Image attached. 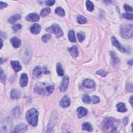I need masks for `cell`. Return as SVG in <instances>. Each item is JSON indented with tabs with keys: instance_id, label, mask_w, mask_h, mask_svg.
I'll return each mask as SVG.
<instances>
[{
	"instance_id": "1",
	"label": "cell",
	"mask_w": 133,
	"mask_h": 133,
	"mask_svg": "<svg viewBox=\"0 0 133 133\" xmlns=\"http://www.w3.org/2000/svg\"><path fill=\"white\" fill-rule=\"evenodd\" d=\"M120 122L116 118H106L102 124V130L104 132H117Z\"/></svg>"
},
{
	"instance_id": "2",
	"label": "cell",
	"mask_w": 133,
	"mask_h": 133,
	"mask_svg": "<svg viewBox=\"0 0 133 133\" xmlns=\"http://www.w3.org/2000/svg\"><path fill=\"white\" fill-rule=\"evenodd\" d=\"M54 86L46 83L40 82L35 85L34 91L36 94L43 96H49L54 90Z\"/></svg>"
},
{
	"instance_id": "3",
	"label": "cell",
	"mask_w": 133,
	"mask_h": 133,
	"mask_svg": "<svg viewBox=\"0 0 133 133\" xmlns=\"http://www.w3.org/2000/svg\"><path fill=\"white\" fill-rule=\"evenodd\" d=\"M38 111L34 108H31L26 114V118L28 122L32 126H36L38 121Z\"/></svg>"
},
{
	"instance_id": "4",
	"label": "cell",
	"mask_w": 133,
	"mask_h": 133,
	"mask_svg": "<svg viewBox=\"0 0 133 133\" xmlns=\"http://www.w3.org/2000/svg\"><path fill=\"white\" fill-rule=\"evenodd\" d=\"M132 24H125L122 25L120 28V35L124 39H131L133 37Z\"/></svg>"
},
{
	"instance_id": "5",
	"label": "cell",
	"mask_w": 133,
	"mask_h": 133,
	"mask_svg": "<svg viewBox=\"0 0 133 133\" xmlns=\"http://www.w3.org/2000/svg\"><path fill=\"white\" fill-rule=\"evenodd\" d=\"M13 127V122L11 118H4L1 122V133H10Z\"/></svg>"
},
{
	"instance_id": "6",
	"label": "cell",
	"mask_w": 133,
	"mask_h": 133,
	"mask_svg": "<svg viewBox=\"0 0 133 133\" xmlns=\"http://www.w3.org/2000/svg\"><path fill=\"white\" fill-rule=\"evenodd\" d=\"M46 30L50 33L55 34L57 38H60L63 35V31L60 27L57 24H53L51 26L47 28Z\"/></svg>"
},
{
	"instance_id": "7",
	"label": "cell",
	"mask_w": 133,
	"mask_h": 133,
	"mask_svg": "<svg viewBox=\"0 0 133 133\" xmlns=\"http://www.w3.org/2000/svg\"><path fill=\"white\" fill-rule=\"evenodd\" d=\"M69 84V77L67 75L64 76L60 85V90L61 92H65L66 91L68 88Z\"/></svg>"
},
{
	"instance_id": "8",
	"label": "cell",
	"mask_w": 133,
	"mask_h": 133,
	"mask_svg": "<svg viewBox=\"0 0 133 133\" xmlns=\"http://www.w3.org/2000/svg\"><path fill=\"white\" fill-rule=\"evenodd\" d=\"M111 41H112V45L114 46L117 47L118 49V50H119L120 52L122 53L125 52L126 51L125 48L118 42V41L117 40V39L115 37H114V36H112V37Z\"/></svg>"
},
{
	"instance_id": "9",
	"label": "cell",
	"mask_w": 133,
	"mask_h": 133,
	"mask_svg": "<svg viewBox=\"0 0 133 133\" xmlns=\"http://www.w3.org/2000/svg\"><path fill=\"white\" fill-rule=\"evenodd\" d=\"M43 71L44 72V68L43 69L40 66L36 67L33 70L32 72L33 77L34 79H38V78L42 75Z\"/></svg>"
},
{
	"instance_id": "10",
	"label": "cell",
	"mask_w": 133,
	"mask_h": 133,
	"mask_svg": "<svg viewBox=\"0 0 133 133\" xmlns=\"http://www.w3.org/2000/svg\"><path fill=\"white\" fill-rule=\"evenodd\" d=\"M28 127L24 123L19 124L17 125L13 131L14 133H25L27 131Z\"/></svg>"
},
{
	"instance_id": "11",
	"label": "cell",
	"mask_w": 133,
	"mask_h": 133,
	"mask_svg": "<svg viewBox=\"0 0 133 133\" xmlns=\"http://www.w3.org/2000/svg\"><path fill=\"white\" fill-rule=\"evenodd\" d=\"M26 19L27 21H31V22H35L38 21L40 20L39 16L36 13H31L27 16Z\"/></svg>"
},
{
	"instance_id": "12",
	"label": "cell",
	"mask_w": 133,
	"mask_h": 133,
	"mask_svg": "<svg viewBox=\"0 0 133 133\" xmlns=\"http://www.w3.org/2000/svg\"><path fill=\"white\" fill-rule=\"evenodd\" d=\"M28 75L26 73H22L20 76V85L22 87L24 88L28 84Z\"/></svg>"
},
{
	"instance_id": "13",
	"label": "cell",
	"mask_w": 133,
	"mask_h": 133,
	"mask_svg": "<svg viewBox=\"0 0 133 133\" xmlns=\"http://www.w3.org/2000/svg\"><path fill=\"white\" fill-rule=\"evenodd\" d=\"M71 101L68 96H65L62 98L60 102V105L63 108H67L70 105Z\"/></svg>"
},
{
	"instance_id": "14",
	"label": "cell",
	"mask_w": 133,
	"mask_h": 133,
	"mask_svg": "<svg viewBox=\"0 0 133 133\" xmlns=\"http://www.w3.org/2000/svg\"><path fill=\"white\" fill-rule=\"evenodd\" d=\"M77 116L79 118H82L85 116H86L88 113V109L84 107H79L77 109Z\"/></svg>"
},
{
	"instance_id": "15",
	"label": "cell",
	"mask_w": 133,
	"mask_h": 133,
	"mask_svg": "<svg viewBox=\"0 0 133 133\" xmlns=\"http://www.w3.org/2000/svg\"><path fill=\"white\" fill-rule=\"evenodd\" d=\"M21 96L20 91L18 89H13L11 93V98L13 100H16L19 98Z\"/></svg>"
},
{
	"instance_id": "16",
	"label": "cell",
	"mask_w": 133,
	"mask_h": 133,
	"mask_svg": "<svg viewBox=\"0 0 133 133\" xmlns=\"http://www.w3.org/2000/svg\"><path fill=\"white\" fill-rule=\"evenodd\" d=\"M10 42L11 44H12L13 46L16 48H19L21 44V40L19 39H18V38H16V37H13L11 38Z\"/></svg>"
},
{
	"instance_id": "17",
	"label": "cell",
	"mask_w": 133,
	"mask_h": 133,
	"mask_svg": "<svg viewBox=\"0 0 133 133\" xmlns=\"http://www.w3.org/2000/svg\"><path fill=\"white\" fill-rule=\"evenodd\" d=\"M56 117H55L54 114V116H52L51 118V119H50V120L49 121V123L48 124V125L47 127V131H46V132H52V130H53V128L54 127V126H55V124L56 121H57V119Z\"/></svg>"
},
{
	"instance_id": "18",
	"label": "cell",
	"mask_w": 133,
	"mask_h": 133,
	"mask_svg": "<svg viewBox=\"0 0 133 133\" xmlns=\"http://www.w3.org/2000/svg\"><path fill=\"white\" fill-rule=\"evenodd\" d=\"M83 86L86 88L92 89L95 86V83L92 80L85 79L83 81Z\"/></svg>"
},
{
	"instance_id": "19",
	"label": "cell",
	"mask_w": 133,
	"mask_h": 133,
	"mask_svg": "<svg viewBox=\"0 0 133 133\" xmlns=\"http://www.w3.org/2000/svg\"><path fill=\"white\" fill-rule=\"evenodd\" d=\"M41 30V27L40 25L35 24L32 26L30 28V31L32 33L34 34H39Z\"/></svg>"
},
{
	"instance_id": "20",
	"label": "cell",
	"mask_w": 133,
	"mask_h": 133,
	"mask_svg": "<svg viewBox=\"0 0 133 133\" xmlns=\"http://www.w3.org/2000/svg\"><path fill=\"white\" fill-rule=\"evenodd\" d=\"M11 65L13 67L14 70L16 72H19L21 70V66L20 62L18 61L13 60L11 61Z\"/></svg>"
},
{
	"instance_id": "21",
	"label": "cell",
	"mask_w": 133,
	"mask_h": 133,
	"mask_svg": "<svg viewBox=\"0 0 133 133\" xmlns=\"http://www.w3.org/2000/svg\"><path fill=\"white\" fill-rule=\"evenodd\" d=\"M68 50L73 57H76L79 55V52H78L77 48L75 46L70 48H68Z\"/></svg>"
},
{
	"instance_id": "22",
	"label": "cell",
	"mask_w": 133,
	"mask_h": 133,
	"mask_svg": "<svg viewBox=\"0 0 133 133\" xmlns=\"http://www.w3.org/2000/svg\"><path fill=\"white\" fill-rule=\"evenodd\" d=\"M118 111L120 112H125L127 111V108L125 103H120L117 105Z\"/></svg>"
},
{
	"instance_id": "23",
	"label": "cell",
	"mask_w": 133,
	"mask_h": 133,
	"mask_svg": "<svg viewBox=\"0 0 133 133\" xmlns=\"http://www.w3.org/2000/svg\"><path fill=\"white\" fill-rule=\"evenodd\" d=\"M21 16L20 15H15L13 16H12L10 18H9L8 21V22L10 23V24H14V23H15L16 22H17V21H18L19 20H20L21 19Z\"/></svg>"
},
{
	"instance_id": "24",
	"label": "cell",
	"mask_w": 133,
	"mask_h": 133,
	"mask_svg": "<svg viewBox=\"0 0 133 133\" xmlns=\"http://www.w3.org/2000/svg\"><path fill=\"white\" fill-rule=\"evenodd\" d=\"M82 129L84 131L91 132L93 131V127L90 123L88 122H85L82 125Z\"/></svg>"
},
{
	"instance_id": "25",
	"label": "cell",
	"mask_w": 133,
	"mask_h": 133,
	"mask_svg": "<svg viewBox=\"0 0 133 133\" xmlns=\"http://www.w3.org/2000/svg\"><path fill=\"white\" fill-rule=\"evenodd\" d=\"M56 70H57V74H58V75H59V76H63V75L64 71H63L61 64L59 62L57 64Z\"/></svg>"
},
{
	"instance_id": "26",
	"label": "cell",
	"mask_w": 133,
	"mask_h": 133,
	"mask_svg": "<svg viewBox=\"0 0 133 133\" xmlns=\"http://www.w3.org/2000/svg\"><path fill=\"white\" fill-rule=\"evenodd\" d=\"M68 38L71 42H75L76 39L75 36V33L73 30H70L68 32Z\"/></svg>"
},
{
	"instance_id": "27",
	"label": "cell",
	"mask_w": 133,
	"mask_h": 133,
	"mask_svg": "<svg viewBox=\"0 0 133 133\" xmlns=\"http://www.w3.org/2000/svg\"><path fill=\"white\" fill-rule=\"evenodd\" d=\"M12 114H13V117H14L15 118H19V117L20 116V109L19 107H16L13 110Z\"/></svg>"
},
{
	"instance_id": "28",
	"label": "cell",
	"mask_w": 133,
	"mask_h": 133,
	"mask_svg": "<svg viewBox=\"0 0 133 133\" xmlns=\"http://www.w3.org/2000/svg\"><path fill=\"white\" fill-rule=\"evenodd\" d=\"M50 12V9L49 8H44L41 11L40 15L41 17H44L45 16H47Z\"/></svg>"
},
{
	"instance_id": "29",
	"label": "cell",
	"mask_w": 133,
	"mask_h": 133,
	"mask_svg": "<svg viewBox=\"0 0 133 133\" xmlns=\"http://www.w3.org/2000/svg\"><path fill=\"white\" fill-rule=\"evenodd\" d=\"M55 13L56 14L61 17H63L65 15V12L61 7H57L55 10Z\"/></svg>"
},
{
	"instance_id": "30",
	"label": "cell",
	"mask_w": 133,
	"mask_h": 133,
	"mask_svg": "<svg viewBox=\"0 0 133 133\" xmlns=\"http://www.w3.org/2000/svg\"><path fill=\"white\" fill-rule=\"evenodd\" d=\"M86 5L88 10L89 12H92L94 10V6L93 3L90 2V1H86Z\"/></svg>"
},
{
	"instance_id": "31",
	"label": "cell",
	"mask_w": 133,
	"mask_h": 133,
	"mask_svg": "<svg viewBox=\"0 0 133 133\" xmlns=\"http://www.w3.org/2000/svg\"><path fill=\"white\" fill-rule=\"evenodd\" d=\"M111 58H112V59L113 63L114 64L117 63L119 61H120V60H119V59L117 57V55H116V54L115 52H111Z\"/></svg>"
},
{
	"instance_id": "32",
	"label": "cell",
	"mask_w": 133,
	"mask_h": 133,
	"mask_svg": "<svg viewBox=\"0 0 133 133\" xmlns=\"http://www.w3.org/2000/svg\"><path fill=\"white\" fill-rule=\"evenodd\" d=\"M77 21L80 24H84L87 22V19L84 16L80 15L77 17Z\"/></svg>"
},
{
	"instance_id": "33",
	"label": "cell",
	"mask_w": 133,
	"mask_h": 133,
	"mask_svg": "<svg viewBox=\"0 0 133 133\" xmlns=\"http://www.w3.org/2000/svg\"><path fill=\"white\" fill-rule=\"evenodd\" d=\"M77 38L78 39V40L80 42H82V41H84L85 38V35L83 32H79L77 34Z\"/></svg>"
},
{
	"instance_id": "34",
	"label": "cell",
	"mask_w": 133,
	"mask_h": 133,
	"mask_svg": "<svg viewBox=\"0 0 133 133\" xmlns=\"http://www.w3.org/2000/svg\"><path fill=\"white\" fill-rule=\"evenodd\" d=\"M123 17L124 18H125L128 20H133V15L132 13H125L123 14Z\"/></svg>"
},
{
	"instance_id": "35",
	"label": "cell",
	"mask_w": 133,
	"mask_h": 133,
	"mask_svg": "<svg viewBox=\"0 0 133 133\" xmlns=\"http://www.w3.org/2000/svg\"><path fill=\"white\" fill-rule=\"evenodd\" d=\"M82 100H83V102L85 103H89L91 102V99L88 95H84L83 96Z\"/></svg>"
},
{
	"instance_id": "36",
	"label": "cell",
	"mask_w": 133,
	"mask_h": 133,
	"mask_svg": "<svg viewBox=\"0 0 133 133\" xmlns=\"http://www.w3.org/2000/svg\"><path fill=\"white\" fill-rule=\"evenodd\" d=\"M52 36L49 34H46L44 35L42 38V41L44 43H46L47 41L51 38Z\"/></svg>"
},
{
	"instance_id": "37",
	"label": "cell",
	"mask_w": 133,
	"mask_h": 133,
	"mask_svg": "<svg viewBox=\"0 0 133 133\" xmlns=\"http://www.w3.org/2000/svg\"><path fill=\"white\" fill-rule=\"evenodd\" d=\"M91 101L92 102V103L93 104H96L100 102V99L97 96L94 95L92 96V97H91Z\"/></svg>"
},
{
	"instance_id": "38",
	"label": "cell",
	"mask_w": 133,
	"mask_h": 133,
	"mask_svg": "<svg viewBox=\"0 0 133 133\" xmlns=\"http://www.w3.org/2000/svg\"><path fill=\"white\" fill-rule=\"evenodd\" d=\"M1 81L2 82L3 84L5 83V81H6V75L4 73L3 70L1 69Z\"/></svg>"
},
{
	"instance_id": "39",
	"label": "cell",
	"mask_w": 133,
	"mask_h": 133,
	"mask_svg": "<svg viewBox=\"0 0 133 133\" xmlns=\"http://www.w3.org/2000/svg\"><path fill=\"white\" fill-rule=\"evenodd\" d=\"M97 74L102 76H105L107 74V72H106L103 69H101V70H98L97 72Z\"/></svg>"
},
{
	"instance_id": "40",
	"label": "cell",
	"mask_w": 133,
	"mask_h": 133,
	"mask_svg": "<svg viewBox=\"0 0 133 133\" xmlns=\"http://www.w3.org/2000/svg\"><path fill=\"white\" fill-rule=\"evenodd\" d=\"M21 28V26L20 24H16L13 25L12 27V29H13L14 31H17L18 30H19Z\"/></svg>"
},
{
	"instance_id": "41",
	"label": "cell",
	"mask_w": 133,
	"mask_h": 133,
	"mask_svg": "<svg viewBox=\"0 0 133 133\" xmlns=\"http://www.w3.org/2000/svg\"><path fill=\"white\" fill-rule=\"evenodd\" d=\"M124 10L128 12H133V8L132 7L129 6L127 4H125L124 5Z\"/></svg>"
},
{
	"instance_id": "42",
	"label": "cell",
	"mask_w": 133,
	"mask_h": 133,
	"mask_svg": "<svg viewBox=\"0 0 133 133\" xmlns=\"http://www.w3.org/2000/svg\"><path fill=\"white\" fill-rule=\"evenodd\" d=\"M55 3V1L54 0H48V1H46L45 2L46 5L48 6H52Z\"/></svg>"
},
{
	"instance_id": "43",
	"label": "cell",
	"mask_w": 133,
	"mask_h": 133,
	"mask_svg": "<svg viewBox=\"0 0 133 133\" xmlns=\"http://www.w3.org/2000/svg\"><path fill=\"white\" fill-rule=\"evenodd\" d=\"M126 89L128 91H130V92H132L133 91V85L132 83L127 84L126 86Z\"/></svg>"
},
{
	"instance_id": "44",
	"label": "cell",
	"mask_w": 133,
	"mask_h": 133,
	"mask_svg": "<svg viewBox=\"0 0 133 133\" xmlns=\"http://www.w3.org/2000/svg\"><path fill=\"white\" fill-rule=\"evenodd\" d=\"M7 6V4L6 3H4L3 2H0V9H3L6 7Z\"/></svg>"
},
{
	"instance_id": "45",
	"label": "cell",
	"mask_w": 133,
	"mask_h": 133,
	"mask_svg": "<svg viewBox=\"0 0 133 133\" xmlns=\"http://www.w3.org/2000/svg\"><path fill=\"white\" fill-rule=\"evenodd\" d=\"M123 123L125 125H126L127 124V123L128 122V118H123Z\"/></svg>"
},
{
	"instance_id": "46",
	"label": "cell",
	"mask_w": 133,
	"mask_h": 133,
	"mask_svg": "<svg viewBox=\"0 0 133 133\" xmlns=\"http://www.w3.org/2000/svg\"><path fill=\"white\" fill-rule=\"evenodd\" d=\"M130 103H131V105H133V96H131V97L130 100Z\"/></svg>"
},
{
	"instance_id": "47",
	"label": "cell",
	"mask_w": 133,
	"mask_h": 133,
	"mask_svg": "<svg viewBox=\"0 0 133 133\" xmlns=\"http://www.w3.org/2000/svg\"><path fill=\"white\" fill-rule=\"evenodd\" d=\"M128 63H130L131 65H133V60H130L129 61H128Z\"/></svg>"
},
{
	"instance_id": "48",
	"label": "cell",
	"mask_w": 133,
	"mask_h": 133,
	"mask_svg": "<svg viewBox=\"0 0 133 133\" xmlns=\"http://www.w3.org/2000/svg\"><path fill=\"white\" fill-rule=\"evenodd\" d=\"M1 48H2V46H3V41H2V39L1 40Z\"/></svg>"
}]
</instances>
